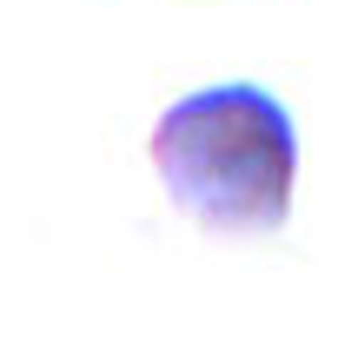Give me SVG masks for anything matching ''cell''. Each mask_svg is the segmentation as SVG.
Segmentation results:
<instances>
[{
    "label": "cell",
    "mask_w": 358,
    "mask_h": 364,
    "mask_svg": "<svg viewBox=\"0 0 358 364\" xmlns=\"http://www.w3.org/2000/svg\"><path fill=\"white\" fill-rule=\"evenodd\" d=\"M153 173L193 225L206 232H279L292 219V179H299V126L285 100L219 80L173 100L153 126Z\"/></svg>",
    "instance_id": "1"
}]
</instances>
